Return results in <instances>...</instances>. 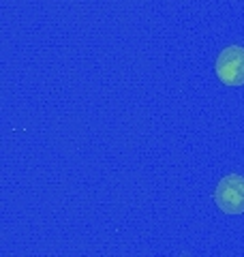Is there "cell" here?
I'll use <instances>...</instances> for the list:
<instances>
[{
  "label": "cell",
  "instance_id": "1",
  "mask_svg": "<svg viewBox=\"0 0 244 257\" xmlns=\"http://www.w3.org/2000/svg\"><path fill=\"white\" fill-rule=\"evenodd\" d=\"M214 204L225 214H242L244 212V176L227 174L214 189Z\"/></svg>",
  "mask_w": 244,
  "mask_h": 257
},
{
  "label": "cell",
  "instance_id": "2",
  "mask_svg": "<svg viewBox=\"0 0 244 257\" xmlns=\"http://www.w3.org/2000/svg\"><path fill=\"white\" fill-rule=\"evenodd\" d=\"M216 77L225 86H244V47L227 45L214 62Z\"/></svg>",
  "mask_w": 244,
  "mask_h": 257
}]
</instances>
